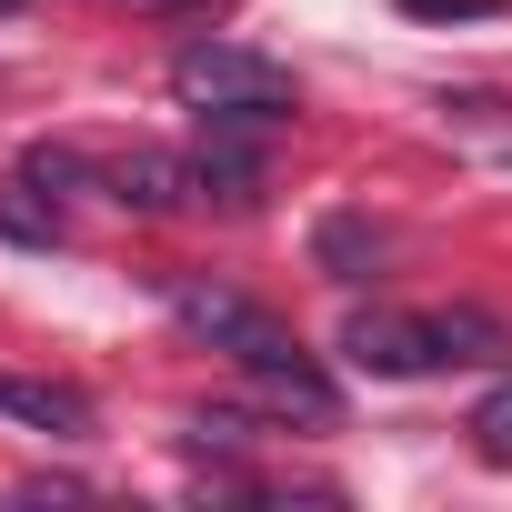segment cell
Here are the masks:
<instances>
[{
  "instance_id": "obj_1",
  "label": "cell",
  "mask_w": 512,
  "mask_h": 512,
  "mask_svg": "<svg viewBox=\"0 0 512 512\" xmlns=\"http://www.w3.org/2000/svg\"><path fill=\"white\" fill-rule=\"evenodd\" d=\"M171 312H181V332H201L211 352H231L251 382H262V402L272 412H302V422H332L342 412V392H332V372L302 352V332L292 322H272L262 302H241V292H221V282H181L171 292Z\"/></svg>"
},
{
  "instance_id": "obj_2",
  "label": "cell",
  "mask_w": 512,
  "mask_h": 512,
  "mask_svg": "<svg viewBox=\"0 0 512 512\" xmlns=\"http://www.w3.org/2000/svg\"><path fill=\"white\" fill-rule=\"evenodd\" d=\"M171 91H181V111L231 121V131H282V121L302 111V91H292V71H282L272 51H251V41H211V31L171 51Z\"/></svg>"
},
{
  "instance_id": "obj_3",
  "label": "cell",
  "mask_w": 512,
  "mask_h": 512,
  "mask_svg": "<svg viewBox=\"0 0 512 512\" xmlns=\"http://www.w3.org/2000/svg\"><path fill=\"white\" fill-rule=\"evenodd\" d=\"M342 362L372 372V382H422V372H442L432 312H352V322H342Z\"/></svg>"
},
{
  "instance_id": "obj_4",
  "label": "cell",
  "mask_w": 512,
  "mask_h": 512,
  "mask_svg": "<svg viewBox=\"0 0 512 512\" xmlns=\"http://www.w3.org/2000/svg\"><path fill=\"white\" fill-rule=\"evenodd\" d=\"M101 191L121 201V211H141V221H171V211H191L201 201V171L181 161V151H121V161H101Z\"/></svg>"
},
{
  "instance_id": "obj_5",
  "label": "cell",
  "mask_w": 512,
  "mask_h": 512,
  "mask_svg": "<svg viewBox=\"0 0 512 512\" xmlns=\"http://www.w3.org/2000/svg\"><path fill=\"white\" fill-rule=\"evenodd\" d=\"M0 422H31V432H51V442H81V432H91V392L0 372Z\"/></svg>"
},
{
  "instance_id": "obj_6",
  "label": "cell",
  "mask_w": 512,
  "mask_h": 512,
  "mask_svg": "<svg viewBox=\"0 0 512 512\" xmlns=\"http://www.w3.org/2000/svg\"><path fill=\"white\" fill-rule=\"evenodd\" d=\"M312 262H322V282H372V272H382V231H372L362 211H332V221L312 231Z\"/></svg>"
},
{
  "instance_id": "obj_7",
  "label": "cell",
  "mask_w": 512,
  "mask_h": 512,
  "mask_svg": "<svg viewBox=\"0 0 512 512\" xmlns=\"http://www.w3.org/2000/svg\"><path fill=\"white\" fill-rule=\"evenodd\" d=\"M432 342H442V362H502V352H512V332H502L492 312H472V302L432 312Z\"/></svg>"
},
{
  "instance_id": "obj_8",
  "label": "cell",
  "mask_w": 512,
  "mask_h": 512,
  "mask_svg": "<svg viewBox=\"0 0 512 512\" xmlns=\"http://www.w3.org/2000/svg\"><path fill=\"white\" fill-rule=\"evenodd\" d=\"M21 191H51V201L61 191H101V161H81L71 141H31L21 151Z\"/></svg>"
},
{
  "instance_id": "obj_9",
  "label": "cell",
  "mask_w": 512,
  "mask_h": 512,
  "mask_svg": "<svg viewBox=\"0 0 512 512\" xmlns=\"http://www.w3.org/2000/svg\"><path fill=\"white\" fill-rule=\"evenodd\" d=\"M472 452H482L492 472H512V382H492V392L472 402Z\"/></svg>"
},
{
  "instance_id": "obj_10",
  "label": "cell",
  "mask_w": 512,
  "mask_h": 512,
  "mask_svg": "<svg viewBox=\"0 0 512 512\" xmlns=\"http://www.w3.org/2000/svg\"><path fill=\"white\" fill-rule=\"evenodd\" d=\"M0 231H11V241H31V251H51V241H61V211L21 201V181H11V191H0Z\"/></svg>"
},
{
  "instance_id": "obj_11",
  "label": "cell",
  "mask_w": 512,
  "mask_h": 512,
  "mask_svg": "<svg viewBox=\"0 0 512 512\" xmlns=\"http://www.w3.org/2000/svg\"><path fill=\"white\" fill-rule=\"evenodd\" d=\"M191 442H221V452H241V442H262V422H251V412H191Z\"/></svg>"
},
{
  "instance_id": "obj_12",
  "label": "cell",
  "mask_w": 512,
  "mask_h": 512,
  "mask_svg": "<svg viewBox=\"0 0 512 512\" xmlns=\"http://www.w3.org/2000/svg\"><path fill=\"white\" fill-rule=\"evenodd\" d=\"M402 11H412V21H502L512 0H402Z\"/></svg>"
},
{
  "instance_id": "obj_13",
  "label": "cell",
  "mask_w": 512,
  "mask_h": 512,
  "mask_svg": "<svg viewBox=\"0 0 512 512\" xmlns=\"http://www.w3.org/2000/svg\"><path fill=\"white\" fill-rule=\"evenodd\" d=\"M131 11H211V0H131Z\"/></svg>"
},
{
  "instance_id": "obj_14",
  "label": "cell",
  "mask_w": 512,
  "mask_h": 512,
  "mask_svg": "<svg viewBox=\"0 0 512 512\" xmlns=\"http://www.w3.org/2000/svg\"><path fill=\"white\" fill-rule=\"evenodd\" d=\"M0 11H31V0H0Z\"/></svg>"
}]
</instances>
